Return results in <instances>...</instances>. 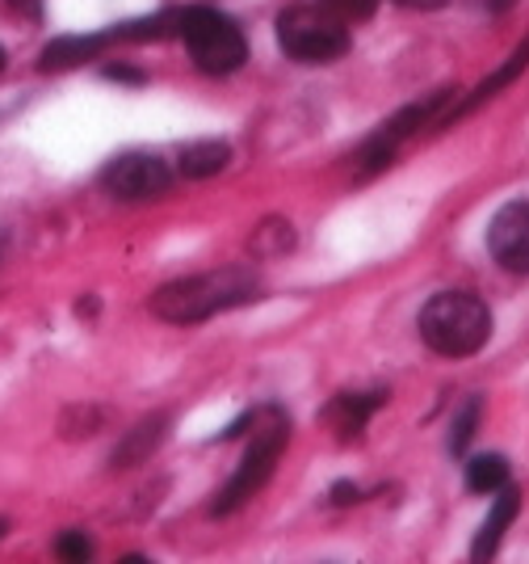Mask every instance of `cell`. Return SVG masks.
Listing matches in <instances>:
<instances>
[{
  "mask_svg": "<svg viewBox=\"0 0 529 564\" xmlns=\"http://www.w3.org/2000/svg\"><path fill=\"white\" fill-rule=\"evenodd\" d=\"M261 279L244 265H223V270H207V274H189V279L164 282L152 295V316H161L168 325H202L219 312L244 307L261 300Z\"/></svg>",
  "mask_w": 529,
  "mask_h": 564,
  "instance_id": "cell-1",
  "label": "cell"
},
{
  "mask_svg": "<svg viewBox=\"0 0 529 564\" xmlns=\"http://www.w3.org/2000/svg\"><path fill=\"white\" fill-rule=\"evenodd\" d=\"M416 329L441 358H471L492 341V307L471 291H438L420 307Z\"/></svg>",
  "mask_w": 529,
  "mask_h": 564,
  "instance_id": "cell-2",
  "label": "cell"
},
{
  "mask_svg": "<svg viewBox=\"0 0 529 564\" xmlns=\"http://www.w3.org/2000/svg\"><path fill=\"white\" fill-rule=\"evenodd\" d=\"M177 34H181L194 68L207 72V76H231V72L244 68V59H249L244 30L235 25V18L210 9V4L177 9Z\"/></svg>",
  "mask_w": 529,
  "mask_h": 564,
  "instance_id": "cell-3",
  "label": "cell"
},
{
  "mask_svg": "<svg viewBox=\"0 0 529 564\" xmlns=\"http://www.w3.org/2000/svg\"><path fill=\"white\" fill-rule=\"evenodd\" d=\"M261 430L253 434V443L244 451V459H240V468L231 471V480L223 485V494L214 497V506H210V514L214 518H228L235 514L240 506H249L265 485H269V476H274L277 459H282V451L290 443V417L269 404V409H261Z\"/></svg>",
  "mask_w": 529,
  "mask_h": 564,
  "instance_id": "cell-4",
  "label": "cell"
},
{
  "mask_svg": "<svg viewBox=\"0 0 529 564\" xmlns=\"http://www.w3.org/2000/svg\"><path fill=\"white\" fill-rule=\"evenodd\" d=\"M277 47L295 64H337L353 47V34L323 4H290L277 13Z\"/></svg>",
  "mask_w": 529,
  "mask_h": 564,
  "instance_id": "cell-5",
  "label": "cell"
},
{
  "mask_svg": "<svg viewBox=\"0 0 529 564\" xmlns=\"http://www.w3.org/2000/svg\"><path fill=\"white\" fill-rule=\"evenodd\" d=\"M454 97V89H433L429 97H420L412 106H404L399 115H392L366 143H362V152H357V173L362 177H374V173H383V169L395 161V152H399V143L412 140L420 127H438L441 110H445V101Z\"/></svg>",
  "mask_w": 529,
  "mask_h": 564,
  "instance_id": "cell-6",
  "label": "cell"
},
{
  "mask_svg": "<svg viewBox=\"0 0 529 564\" xmlns=\"http://www.w3.org/2000/svg\"><path fill=\"white\" fill-rule=\"evenodd\" d=\"M101 189L118 203H152L173 189V169L156 152H122L101 169Z\"/></svg>",
  "mask_w": 529,
  "mask_h": 564,
  "instance_id": "cell-7",
  "label": "cell"
},
{
  "mask_svg": "<svg viewBox=\"0 0 529 564\" xmlns=\"http://www.w3.org/2000/svg\"><path fill=\"white\" fill-rule=\"evenodd\" d=\"M487 249L500 270L529 279V198H513L487 224Z\"/></svg>",
  "mask_w": 529,
  "mask_h": 564,
  "instance_id": "cell-8",
  "label": "cell"
},
{
  "mask_svg": "<svg viewBox=\"0 0 529 564\" xmlns=\"http://www.w3.org/2000/svg\"><path fill=\"white\" fill-rule=\"evenodd\" d=\"M526 68H529V34L521 39V47H513V55H508L500 68L492 72V76H484V80H480L471 94L462 97L454 110H445V115L438 118V127H450V122H459V118L475 115L484 101H492V97L500 94V89H508L513 80H521V76H526Z\"/></svg>",
  "mask_w": 529,
  "mask_h": 564,
  "instance_id": "cell-9",
  "label": "cell"
},
{
  "mask_svg": "<svg viewBox=\"0 0 529 564\" xmlns=\"http://www.w3.org/2000/svg\"><path fill=\"white\" fill-rule=\"evenodd\" d=\"M168 425L173 417L168 413H152V417H143L135 422L122 438H118L114 455H110V468L114 471H126V468H139V464H147L156 451L164 447V438H168Z\"/></svg>",
  "mask_w": 529,
  "mask_h": 564,
  "instance_id": "cell-10",
  "label": "cell"
},
{
  "mask_svg": "<svg viewBox=\"0 0 529 564\" xmlns=\"http://www.w3.org/2000/svg\"><path fill=\"white\" fill-rule=\"evenodd\" d=\"M114 43V34L110 30H97V34H59V39H51L38 55V68L43 72H71L80 68L85 59H97L101 51Z\"/></svg>",
  "mask_w": 529,
  "mask_h": 564,
  "instance_id": "cell-11",
  "label": "cell"
},
{
  "mask_svg": "<svg viewBox=\"0 0 529 564\" xmlns=\"http://www.w3.org/2000/svg\"><path fill=\"white\" fill-rule=\"evenodd\" d=\"M521 514V489H496V501H492V510L487 518L480 522V531H475V543H471V556L475 561H492L496 552H500V540H505V531L513 527V518Z\"/></svg>",
  "mask_w": 529,
  "mask_h": 564,
  "instance_id": "cell-12",
  "label": "cell"
},
{
  "mask_svg": "<svg viewBox=\"0 0 529 564\" xmlns=\"http://www.w3.org/2000/svg\"><path fill=\"white\" fill-rule=\"evenodd\" d=\"M387 400H392L387 388H374V392H341V397L328 404V417L341 430V438H357V434L366 430L370 417H374L378 409H387Z\"/></svg>",
  "mask_w": 529,
  "mask_h": 564,
  "instance_id": "cell-13",
  "label": "cell"
},
{
  "mask_svg": "<svg viewBox=\"0 0 529 564\" xmlns=\"http://www.w3.org/2000/svg\"><path fill=\"white\" fill-rule=\"evenodd\" d=\"M231 165V143L223 140H194L181 148L177 156V169L189 182H207V177H219L223 169Z\"/></svg>",
  "mask_w": 529,
  "mask_h": 564,
  "instance_id": "cell-14",
  "label": "cell"
},
{
  "mask_svg": "<svg viewBox=\"0 0 529 564\" xmlns=\"http://www.w3.org/2000/svg\"><path fill=\"white\" fill-rule=\"evenodd\" d=\"M513 468H508V459L500 451H487V455H471L466 459V489L471 494H484L492 497L496 489H505Z\"/></svg>",
  "mask_w": 529,
  "mask_h": 564,
  "instance_id": "cell-15",
  "label": "cell"
},
{
  "mask_svg": "<svg viewBox=\"0 0 529 564\" xmlns=\"http://www.w3.org/2000/svg\"><path fill=\"white\" fill-rule=\"evenodd\" d=\"M110 34H114V43H161L168 34H177V9H164V13L139 18V22H122Z\"/></svg>",
  "mask_w": 529,
  "mask_h": 564,
  "instance_id": "cell-16",
  "label": "cell"
},
{
  "mask_svg": "<svg viewBox=\"0 0 529 564\" xmlns=\"http://www.w3.org/2000/svg\"><path fill=\"white\" fill-rule=\"evenodd\" d=\"M480 422H484V397H466L462 409L454 413V422H450L445 451H450V455H466V447H471L475 434H480Z\"/></svg>",
  "mask_w": 529,
  "mask_h": 564,
  "instance_id": "cell-17",
  "label": "cell"
},
{
  "mask_svg": "<svg viewBox=\"0 0 529 564\" xmlns=\"http://www.w3.org/2000/svg\"><path fill=\"white\" fill-rule=\"evenodd\" d=\"M249 245L256 258H286L295 249V228H290V219H265Z\"/></svg>",
  "mask_w": 529,
  "mask_h": 564,
  "instance_id": "cell-18",
  "label": "cell"
},
{
  "mask_svg": "<svg viewBox=\"0 0 529 564\" xmlns=\"http://www.w3.org/2000/svg\"><path fill=\"white\" fill-rule=\"evenodd\" d=\"M110 422V409H101V404H71L68 413L59 417V434L64 438H92V434H101Z\"/></svg>",
  "mask_w": 529,
  "mask_h": 564,
  "instance_id": "cell-19",
  "label": "cell"
},
{
  "mask_svg": "<svg viewBox=\"0 0 529 564\" xmlns=\"http://www.w3.org/2000/svg\"><path fill=\"white\" fill-rule=\"evenodd\" d=\"M320 4L332 18H341L345 25H357V22H370L383 0H320Z\"/></svg>",
  "mask_w": 529,
  "mask_h": 564,
  "instance_id": "cell-20",
  "label": "cell"
},
{
  "mask_svg": "<svg viewBox=\"0 0 529 564\" xmlns=\"http://www.w3.org/2000/svg\"><path fill=\"white\" fill-rule=\"evenodd\" d=\"M55 556L59 561H71V564H85L92 556V540L85 531H64L59 540H55Z\"/></svg>",
  "mask_w": 529,
  "mask_h": 564,
  "instance_id": "cell-21",
  "label": "cell"
},
{
  "mask_svg": "<svg viewBox=\"0 0 529 564\" xmlns=\"http://www.w3.org/2000/svg\"><path fill=\"white\" fill-rule=\"evenodd\" d=\"M328 501H332V506H357V501H362V485H353V480H337V485L328 489Z\"/></svg>",
  "mask_w": 529,
  "mask_h": 564,
  "instance_id": "cell-22",
  "label": "cell"
},
{
  "mask_svg": "<svg viewBox=\"0 0 529 564\" xmlns=\"http://www.w3.org/2000/svg\"><path fill=\"white\" fill-rule=\"evenodd\" d=\"M106 80H118V85H143L147 72L131 68V64H106Z\"/></svg>",
  "mask_w": 529,
  "mask_h": 564,
  "instance_id": "cell-23",
  "label": "cell"
},
{
  "mask_svg": "<svg viewBox=\"0 0 529 564\" xmlns=\"http://www.w3.org/2000/svg\"><path fill=\"white\" fill-rule=\"evenodd\" d=\"M392 4L408 9V13H438V9H445L450 0H392Z\"/></svg>",
  "mask_w": 529,
  "mask_h": 564,
  "instance_id": "cell-24",
  "label": "cell"
},
{
  "mask_svg": "<svg viewBox=\"0 0 529 564\" xmlns=\"http://www.w3.org/2000/svg\"><path fill=\"white\" fill-rule=\"evenodd\" d=\"M9 9H18L22 18H30V22H38L43 18V0H4Z\"/></svg>",
  "mask_w": 529,
  "mask_h": 564,
  "instance_id": "cell-25",
  "label": "cell"
},
{
  "mask_svg": "<svg viewBox=\"0 0 529 564\" xmlns=\"http://www.w3.org/2000/svg\"><path fill=\"white\" fill-rule=\"evenodd\" d=\"M484 4L492 13H508V9H513V0H484Z\"/></svg>",
  "mask_w": 529,
  "mask_h": 564,
  "instance_id": "cell-26",
  "label": "cell"
},
{
  "mask_svg": "<svg viewBox=\"0 0 529 564\" xmlns=\"http://www.w3.org/2000/svg\"><path fill=\"white\" fill-rule=\"evenodd\" d=\"M76 312H80V316H92V312H97V300H80Z\"/></svg>",
  "mask_w": 529,
  "mask_h": 564,
  "instance_id": "cell-27",
  "label": "cell"
},
{
  "mask_svg": "<svg viewBox=\"0 0 529 564\" xmlns=\"http://www.w3.org/2000/svg\"><path fill=\"white\" fill-rule=\"evenodd\" d=\"M4 531H9V522H4V518H0V540H4Z\"/></svg>",
  "mask_w": 529,
  "mask_h": 564,
  "instance_id": "cell-28",
  "label": "cell"
},
{
  "mask_svg": "<svg viewBox=\"0 0 529 564\" xmlns=\"http://www.w3.org/2000/svg\"><path fill=\"white\" fill-rule=\"evenodd\" d=\"M0 68H4V51H0Z\"/></svg>",
  "mask_w": 529,
  "mask_h": 564,
  "instance_id": "cell-29",
  "label": "cell"
}]
</instances>
